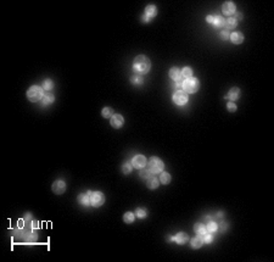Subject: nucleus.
Segmentation results:
<instances>
[{
  "mask_svg": "<svg viewBox=\"0 0 274 262\" xmlns=\"http://www.w3.org/2000/svg\"><path fill=\"white\" fill-rule=\"evenodd\" d=\"M151 68V61L145 55H138L133 61V70L138 74H145Z\"/></svg>",
  "mask_w": 274,
  "mask_h": 262,
  "instance_id": "nucleus-1",
  "label": "nucleus"
},
{
  "mask_svg": "<svg viewBox=\"0 0 274 262\" xmlns=\"http://www.w3.org/2000/svg\"><path fill=\"white\" fill-rule=\"evenodd\" d=\"M182 88L183 90L185 91L186 94L189 93V94H194V93H196V91L199 90V88H200V82L197 78H188V79H184L182 83Z\"/></svg>",
  "mask_w": 274,
  "mask_h": 262,
  "instance_id": "nucleus-2",
  "label": "nucleus"
},
{
  "mask_svg": "<svg viewBox=\"0 0 274 262\" xmlns=\"http://www.w3.org/2000/svg\"><path fill=\"white\" fill-rule=\"evenodd\" d=\"M164 168V165L161 159L156 157V156H152L149 159L148 161V170L151 172L152 174H156V173H161Z\"/></svg>",
  "mask_w": 274,
  "mask_h": 262,
  "instance_id": "nucleus-3",
  "label": "nucleus"
},
{
  "mask_svg": "<svg viewBox=\"0 0 274 262\" xmlns=\"http://www.w3.org/2000/svg\"><path fill=\"white\" fill-rule=\"evenodd\" d=\"M44 93H43V88L39 85H32L30 89L27 90V98L30 102H37L40 99H43Z\"/></svg>",
  "mask_w": 274,
  "mask_h": 262,
  "instance_id": "nucleus-4",
  "label": "nucleus"
},
{
  "mask_svg": "<svg viewBox=\"0 0 274 262\" xmlns=\"http://www.w3.org/2000/svg\"><path fill=\"white\" fill-rule=\"evenodd\" d=\"M172 99H173V102H174L175 105H179V106L185 105V104L188 102V100H189V98H188V94H186V93H185L184 90L174 91Z\"/></svg>",
  "mask_w": 274,
  "mask_h": 262,
  "instance_id": "nucleus-5",
  "label": "nucleus"
},
{
  "mask_svg": "<svg viewBox=\"0 0 274 262\" xmlns=\"http://www.w3.org/2000/svg\"><path fill=\"white\" fill-rule=\"evenodd\" d=\"M105 202V195L101 192H93L90 195V205L94 207H100Z\"/></svg>",
  "mask_w": 274,
  "mask_h": 262,
  "instance_id": "nucleus-6",
  "label": "nucleus"
},
{
  "mask_svg": "<svg viewBox=\"0 0 274 262\" xmlns=\"http://www.w3.org/2000/svg\"><path fill=\"white\" fill-rule=\"evenodd\" d=\"M51 189H52L54 194L61 195V194H63V193L66 192V183L62 181V179H57V181H55L52 183Z\"/></svg>",
  "mask_w": 274,
  "mask_h": 262,
  "instance_id": "nucleus-7",
  "label": "nucleus"
},
{
  "mask_svg": "<svg viewBox=\"0 0 274 262\" xmlns=\"http://www.w3.org/2000/svg\"><path fill=\"white\" fill-rule=\"evenodd\" d=\"M168 76H169V78L171 79H173L174 82H177V84L178 85H182V72H180V70L178 68V67H172L171 70H169V72H168Z\"/></svg>",
  "mask_w": 274,
  "mask_h": 262,
  "instance_id": "nucleus-8",
  "label": "nucleus"
},
{
  "mask_svg": "<svg viewBox=\"0 0 274 262\" xmlns=\"http://www.w3.org/2000/svg\"><path fill=\"white\" fill-rule=\"evenodd\" d=\"M132 166L135 167V168H139V170L144 168V167L146 166V159H145V156H144V155H137V156H134V159L132 160Z\"/></svg>",
  "mask_w": 274,
  "mask_h": 262,
  "instance_id": "nucleus-9",
  "label": "nucleus"
},
{
  "mask_svg": "<svg viewBox=\"0 0 274 262\" xmlns=\"http://www.w3.org/2000/svg\"><path fill=\"white\" fill-rule=\"evenodd\" d=\"M123 123H124V118H123L122 115H118V113H115L110 118V124L113 128H116V129L121 128L122 126H123Z\"/></svg>",
  "mask_w": 274,
  "mask_h": 262,
  "instance_id": "nucleus-10",
  "label": "nucleus"
},
{
  "mask_svg": "<svg viewBox=\"0 0 274 262\" xmlns=\"http://www.w3.org/2000/svg\"><path fill=\"white\" fill-rule=\"evenodd\" d=\"M235 10H236V8H235V4L233 1H225L223 4V6H222V12L224 15H228V16L233 15Z\"/></svg>",
  "mask_w": 274,
  "mask_h": 262,
  "instance_id": "nucleus-11",
  "label": "nucleus"
},
{
  "mask_svg": "<svg viewBox=\"0 0 274 262\" xmlns=\"http://www.w3.org/2000/svg\"><path fill=\"white\" fill-rule=\"evenodd\" d=\"M173 240L177 243V244H179V245H184V244H186V242L189 240V235L184 232H179V233H177V235L173 237Z\"/></svg>",
  "mask_w": 274,
  "mask_h": 262,
  "instance_id": "nucleus-12",
  "label": "nucleus"
},
{
  "mask_svg": "<svg viewBox=\"0 0 274 262\" xmlns=\"http://www.w3.org/2000/svg\"><path fill=\"white\" fill-rule=\"evenodd\" d=\"M230 41H233L234 44H236V45H239V44H241L244 41V34L241 32H233V33H230Z\"/></svg>",
  "mask_w": 274,
  "mask_h": 262,
  "instance_id": "nucleus-13",
  "label": "nucleus"
},
{
  "mask_svg": "<svg viewBox=\"0 0 274 262\" xmlns=\"http://www.w3.org/2000/svg\"><path fill=\"white\" fill-rule=\"evenodd\" d=\"M203 243H205L203 242V237L202 235H200V234H197L196 237H194L193 239H191L190 244H191V246H193L194 249H199V248L202 246Z\"/></svg>",
  "mask_w": 274,
  "mask_h": 262,
  "instance_id": "nucleus-14",
  "label": "nucleus"
},
{
  "mask_svg": "<svg viewBox=\"0 0 274 262\" xmlns=\"http://www.w3.org/2000/svg\"><path fill=\"white\" fill-rule=\"evenodd\" d=\"M227 98H228V99H230L232 101L238 100V99L240 98V89H239V88H236V87L232 88L230 90L228 91V95H227Z\"/></svg>",
  "mask_w": 274,
  "mask_h": 262,
  "instance_id": "nucleus-15",
  "label": "nucleus"
},
{
  "mask_svg": "<svg viewBox=\"0 0 274 262\" xmlns=\"http://www.w3.org/2000/svg\"><path fill=\"white\" fill-rule=\"evenodd\" d=\"M157 15V9L155 5H148L146 9H145V16L149 17V19H152Z\"/></svg>",
  "mask_w": 274,
  "mask_h": 262,
  "instance_id": "nucleus-16",
  "label": "nucleus"
},
{
  "mask_svg": "<svg viewBox=\"0 0 274 262\" xmlns=\"http://www.w3.org/2000/svg\"><path fill=\"white\" fill-rule=\"evenodd\" d=\"M158 185H160V181H158L156 177H152V176L148 179V182H146V187H148L149 189H157Z\"/></svg>",
  "mask_w": 274,
  "mask_h": 262,
  "instance_id": "nucleus-17",
  "label": "nucleus"
},
{
  "mask_svg": "<svg viewBox=\"0 0 274 262\" xmlns=\"http://www.w3.org/2000/svg\"><path fill=\"white\" fill-rule=\"evenodd\" d=\"M212 25L216 28H221V27L225 26V19H224L223 16H214Z\"/></svg>",
  "mask_w": 274,
  "mask_h": 262,
  "instance_id": "nucleus-18",
  "label": "nucleus"
},
{
  "mask_svg": "<svg viewBox=\"0 0 274 262\" xmlns=\"http://www.w3.org/2000/svg\"><path fill=\"white\" fill-rule=\"evenodd\" d=\"M78 201L83 206H89L90 205V196L88 194H79L78 195Z\"/></svg>",
  "mask_w": 274,
  "mask_h": 262,
  "instance_id": "nucleus-19",
  "label": "nucleus"
},
{
  "mask_svg": "<svg viewBox=\"0 0 274 262\" xmlns=\"http://www.w3.org/2000/svg\"><path fill=\"white\" fill-rule=\"evenodd\" d=\"M158 181H160V183L164 184V185L169 184V183H171V174L167 173V172H161V176H160Z\"/></svg>",
  "mask_w": 274,
  "mask_h": 262,
  "instance_id": "nucleus-20",
  "label": "nucleus"
},
{
  "mask_svg": "<svg viewBox=\"0 0 274 262\" xmlns=\"http://www.w3.org/2000/svg\"><path fill=\"white\" fill-rule=\"evenodd\" d=\"M194 231L197 233V234H200V235H205L207 231H206V227L203 226L202 223H195L194 224Z\"/></svg>",
  "mask_w": 274,
  "mask_h": 262,
  "instance_id": "nucleus-21",
  "label": "nucleus"
},
{
  "mask_svg": "<svg viewBox=\"0 0 274 262\" xmlns=\"http://www.w3.org/2000/svg\"><path fill=\"white\" fill-rule=\"evenodd\" d=\"M101 115L104 118H111L112 116L115 115V111L112 107H104L101 111Z\"/></svg>",
  "mask_w": 274,
  "mask_h": 262,
  "instance_id": "nucleus-22",
  "label": "nucleus"
},
{
  "mask_svg": "<svg viewBox=\"0 0 274 262\" xmlns=\"http://www.w3.org/2000/svg\"><path fill=\"white\" fill-rule=\"evenodd\" d=\"M41 100H43V104H44V105H49V104H51V102H54L55 96H54L51 93H45Z\"/></svg>",
  "mask_w": 274,
  "mask_h": 262,
  "instance_id": "nucleus-23",
  "label": "nucleus"
},
{
  "mask_svg": "<svg viewBox=\"0 0 274 262\" xmlns=\"http://www.w3.org/2000/svg\"><path fill=\"white\" fill-rule=\"evenodd\" d=\"M180 72H182V77L185 78V79L193 77V68H191V67H184Z\"/></svg>",
  "mask_w": 274,
  "mask_h": 262,
  "instance_id": "nucleus-24",
  "label": "nucleus"
},
{
  "mask_svg": "<svg viewBox=\"0 0 274 262\" xmlns=\"http://www.w3.org/2000/svg\"><path fill=\"white\" fill-rule=\"evenodd\" d=\"M135 220V215L133 213V212H126L124 215H123V221L124 223H133Z\"/></svg>",
  "mask_w": 274,
  "mask_h": 262,
  "instance_id": "nucleus-25",
  "label": "nucleus"
},
{
  "mask_svg": "<svg viewBox=\"0 0 274 262\" xmlns=\"http://www.w3.org/2000/svg\"><path fill=\"white\" fill-rule=\"evenodd\" d=\"M238 26V21H236V19H234V17H229V19H227V21H225V27L227 28H235Z\"/></svg>",
  "mask_w": 274,
  "mask_h": 262,
  "instance_id": "nucleus-26",
  "label": "nucleus"
},
{
  "mask_svg": "<svg viewBox=\"0 0 274 262\" xmlns=\"http://www.w3.org/2000/svg\"><path fill=\"white\" fill-rule=\"evenodd\" d=\"M131 83L132 84H142V77L138 73H134L131 76Z\"/></svg>",
  "mask_w": 274,
  "mask_h": 262,
  "instance_id": "nucleus-27",
  "label": "nucleus"
},
{
  "mask_svg": "<svg viewBox=\"0 0 274 262\" xmlns=\"http://www.w3.org/2000/svg\"><path fill=\"white\" fill-rule=\"evenodd\" d=\"M217 229H218V224H217L216 222H208V224H207V227H206L207 233H214V232H217Z\"/></svg>",
  "mask_w": 274,
  "mask_h": 262,
  "instance_id": "nucleus-28",
  "label": "nucleus"
},
{
  "mask_svg": "<svg viewBox=\"0 0 274 262\" xmlns=\"http://www.w3.org/2000/svg\"><path fill=\"white\" fill-rule=\"evenodd\" d=\"M132 168H133V166L129 162H124V163L122 165V171H123L124 174H129V173L132 172Z\"/></svg>",
  "mask_w": 274,
  "mask_h": 262,
  "instance_id": "nucleus-29",
  "label": "nucleus"
},
{
  "mask_svg": "<svg viewBox=\"0 0 274 262\" xmlns=\"http://www.w3.org/2000/svg\"><path fill=\"white\" fill-rule=\"evenodd\" d=\"M151 172L150 171H148V170H142V171H140V173H139V177L142 178V179H145V181H148L150 177H151Z\"/></svg>",
  "mask_w": 274,
  "mask_h": 262,
  "instance_id": "nucleus-30",
  "label": "nucleus"
},
{
  "mask_svg": "<svg viewBox=\"0 0 274 262\" xmlns=\"http://www.w3.org/2000/svg\"><path fill=\"white\" fill-rule=\"evenodd\" d=\"M135 216H137L138 218H145V217L148 216V211H146L145 209H137Z\"/></svg>",
  "mask_w": 274,
  "mask_h": 262,
  "instance_id": "nucleus-31",
  "label": "nucleus"
},
{
  "mask_svg": "<svg viewBox=\"0 0 274 262\" xmlns=\"http://www.w3.org/2000/svg\"><path fill=\"white\" fill-rule=\"evenodd\" d=\"M54 88V82L51 81V79H46V81H44L43 83V89H45V90H50Z\"/></svg>",
  "mask_w": 274,
  "mask_h": 262,
  "instance_id": "nucleus-32",
  "label": "nucleus"
},
{
  "mask_svg": "<svg viewBox=\"0 0 274 262\" xmlns=\"http://www.w3.org/2000/svg\"><path fill=\"white\" fill-rule=\"evenodd\" d=\"M37 238H38L37 233H28V234H26V239H27L28 242H35Z\"/></svg>",
  "mask_w": 274,
  "mask_h": 262,
  "instance_id": "nucleus-33",
  "label": "nucleus"
},
{
  "mask_svg": "<svg viewBox=\"0 0 274 262\" xmlns=\"http://www.w3.org/2000/svg\"><path fill=\"white\" fill-rule=\"evenodd\" d=\"M203 242L205 243H207V244H210V243H212L213 242V237H212V234L211 233H206L205 234V237H203Z\"/></svg>",
  "mask_w": 274,
  "mask_h": 262,
  "instance_id": "nucleus-34",
  "label": "nucleus"
},
{
  "mask_svg": "<svg viewBox=\"0 0 274 262\" xmlns=\"http://www.w3.org/2000/svg\"><path fill=\"white\" fill-rule=\"evenodd\" d=\"M227 109H228L229 112H235L238 107H236V105H235L234 102H228V104H227Z\"/></svg>",
  "mask_w": 274,
  "mask_h": 262,
  "instance_id": "nucleus-35",
  "label": "nucleus"
},
{
  "mask_svg": "<svg viewBox=\"0 0 274 262\" xmlns=\"http://www.w3.org/2000/svg\"><path fill=\"white\" fill-rule=\"evenodd\" d=\"M221 39H223V41H227V39H229V37H230V33L228 32V30H222L221 32Z\"/></svg>",
  "mask_w": 274,
  "mask_h": 262,
  "instance_id": "nucleus-36",
  "label": "nucleus"
},
{
  "mask_svg": "<svg viewBox=\"0 0 274 262\" xmlns=\"http://www.w3.org/2000/svg\"><path fill=\"white\" fill-rule=\"evenodd\" d=\"M213 19H214V16H207L206 21H207L208 23H212V22H213Z\"/></svg>",
  "mask_w": 274,
  "mask_h": 262,
  "instance_id": "nucleus-37",
  "label": "nucleus"
},
{
  "mask_svg": "<svg viewBox=\"0 0 274 262\" xmlns=\"http://www.w3.org/2000/svg\"><path fill=\"white\" fill-rule=\"evenodd\" d=\"M32 226H33V228H37V227L39 226V223H38V222H33V224H32Z\"/></svg>",
  "mask_w": 274,
  "mask_h": 262,
  "instance_id": "nucleus-38",
  "label": "nucleus"
},
{
  "mask_svg": "<svg viewBox=\"0 0 274 262\" xmlns=\"http://www.w3.org/2000/svg\"><path fill=\"white\" fill-rule=\"evenodd\" d=\"M142 21H145V22H149V21H150V19H149V17H146V16H142Z\"/></svg>",
  "mask_w": 274,
  "mask_h": 262,
  "instance_id": "nucleus-39",
  "label": "nucleus"
},
{
  "mask_svg": "<svg viewBox=\"0 0 274 262\" xmlns=\"http://www.w3.org/2000/svg\"><path fill=\"white\" fill-rule=\"evenodd\" d=\"M236 15H238V19H243V16H241V14H240V12H239V14H236Z\"/></svg>",
  "mask_w": 274,
  "mask_h": 262,
  "instance_id": "nucleus-40",
  "label": "nucleus"
}]
</instances>
